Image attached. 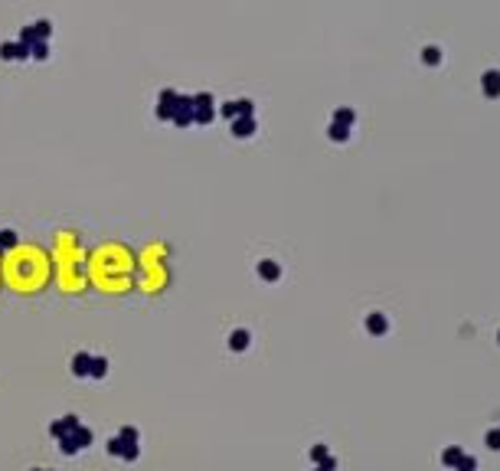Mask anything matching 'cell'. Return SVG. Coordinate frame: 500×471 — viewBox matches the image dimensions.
Instances as JSON below:
<instances>
[{
  "label": "cell",
  "instance_id": "cell-1",
  "mask_svg": "<svg viewBox=\"0 0 500 471\" xmlns=\"http://www.w3.org/2000/svg\"><path fill=\"white\" fill-rule=\"evenodd\" d=\"M484 85H487V92H500V72H487Z\"/></svg>",
  "mask_w": 500,
  "mask_h": 471
}]
</instances>
